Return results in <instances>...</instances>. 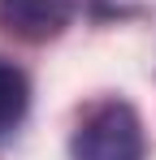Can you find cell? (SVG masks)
Masks as SVG:
<instances>
[{"label": "cell", "mask_w": 156, "mask_h": 160, "mask_svg": "<svg viewBox=\"0 0 156 160\" xmlns=\"http://www.w3.org/2000/svg\"><path fill=\"white\" fill-rule=\"evenodd\" d=\"M82 0H0V30L26 43H48L74 22Z\"/></svg>", "instance_id": "2"}, {"label": "cell", "mask_w": 156, "mask_h": 160, "mask_svg": "<svg viewBox=\"0 0 156 160\" xmlns=\"http://www.w3.org/2000/svg\"><path fill=\"white\" fill-rule=\"evenodd\" d=\"M26 108H30V82L13 61L0 56V143L26 121Z\"/></svg>", "instance_id": "3"}, {"label": "cell", "mask_w": 156, "mask_h": 160, "mask_svg": "<svg viewBox=\"0 0 156 160\" xmlns=\"http://www.w3.org/2000/svg\"><path fill=\"white\" fill-rule=\"evenodd\" d=\"M70 156L74 160H143L148 156V138L143 121L126 100H104L78 121L70 138Z\"/></svg>", "instance_id": "1"}]
</instances>
